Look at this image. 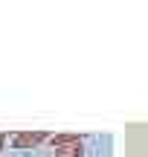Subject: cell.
Wrapping results in <instances>:
<instances>
[{"label":"cell","mask_w":148,"mask_h":157,"mask_svg":"<svg viewBox=\"0 0 148 157\" xmlns=\"http://www.w3.org/2000/svg\"><path fill=\"white\" fill-rule=\"evenodd\" d=\"M55 146V157H81V137L76 134H55L50 137Z\"/></svg>","instance_id":"1"},{"label":"cell","mask_w":148,"mask_h":157,"mask_svg":"<svg viewBox=\"0 0 148 157\" xmlns=\"http://www.w3.org/2000/svg\"><path fill=\"white\" fill-rule=\"evenodd\" d=\"M44 140H50L46 131H17V134L9 137L12 148H35V146H41Z\"/></svg>","instance_id":"2"},{"label":"cell","mask_w":148,"mask_h":157,"mask_svg":"<svg viewBox=\"0 0 148 157\" xmlns=\"http://www.w3.org/2000/svg\"><path fill=\"white\" fill-rule=\"evenodd\" d=\"M3 143H6V137H3V134H0V151H3Z\"/></svg>","instance_id":"3"}]
</instances>
